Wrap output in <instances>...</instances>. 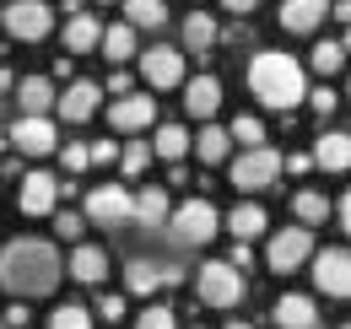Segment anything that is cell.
Wrapping results in <instances>:
<instances>
[{"label":"cell","mask_w":351,"mask_h":329,"mask_svg":"<svg viewBox=\"0 0 351 329\" xmlns=\"http://www.w3.org/2000/svg\"><path fill=\"white\" fill-rule=\"evenodd\" d=\"M0 324H5V329H27V308H22V302H11V308H5V319H0Z\"/></svg>","instance_id":"42"},{"label":"cell","mask_w":351,"mask_h":329,"mask_svg":"<svg viewBox=\"0 0 351 329\" xmlns=\"http://www.w3.org/2000/svg\"><path fill=\"white\" fill-rule=\"evenodd\" d=\"M292 210H298V221H303V227H319V221L330 216V200H324L319 189H298V200H292Z\"/></svg>","instance_id":"31"},{"label":"cell","mask_w":351,"mask_h":329,"mask_svg":"<svg viewBox=\"0 0 351 329\" xmlns=\"http://www.w3.org/2000/svg\"><path fill=\"white\" fill-rule=\"evenodd\" d=\"M341 329H346V324H341Z\"/></svg>","instance_id":"47"},{"label":"cell","mask_w":351,"mask_h":329,"mask_svg":"<svg viewBox=\"0 0 351 329\" xmlns=\"http://www.w3.org/2000/svg\"><path fill=\"white\" fill-rule=\"evenodd\" d=\"M227 265H232V270H238V276H243V270H249V265H254V254H249V243H232V259H227Z\"/></svg>","instance_id":"40"},{"label":"cell","mask_w":351,"mask_h":329,"mask_svg":"<svg viewBox=\"0 0 351 329\" xmlns=\"http://www.w3.org/2000/svg\"><path fill=\"white\" fill-rule=\"evenodd\" d=\"M195 291H200V302H211V308H238V302L249 297V281H243L227 259H211V265H200Z\"/></svg>","instance_id":"4"},{"label":"cell","mask_w":351,"mask_h":329,"mask_svg":"<svg viewBox=\"0 0 351 329\" xmlns=\"http://www.w3.org/2000/svg\"><path fill=\"white\" fill-rule=\"evenodd\" d=\"M168 232H173V243L178 248H206L211 238H217V227H221V216L211 200H184L178 210H168V221H162Z\"/></svg>","instance_id":"3"},{"label":"cell","mask_w":351,"mask_h":329,"mask_svg":"<svg viewBox=\"0 0 351 329\" xmlns=\"http://www.w3.org/2000/svg\"><path fill=\"white\" fill-rule=\"evenodd\" d=\"M227 329H254V324H227Z\"/></svg>","instance_id":"46"},{"label":"cell","mask_w":351,"mask_h":329,"mask_svg":"<svg viewBox=\"0 0 351 329\" xmlns=\"http://www.w3.org/2000/svg\"><path fill=\"white\" fill-rule=\"evenodd\" d=\"M0 16H5V33L22 38V43L49 38V27H54V11L44 0H11V5H0Z\"/></svg>","instance_id":"5"},{"label":"cell","mask_w":351,"mask_h":329,"mask_svg":"<svg viewBox=\"0 0 351 329\" xmlns=\"http://www.w3.org/2000/svg\"><path fill=\"white\" fill-rule=\"evenodd\" d=\"M125 287H130L135 297H152V291L162 287V276H157L152 259H130V265H125Z\"/></svg>","instance_id":"28"},{"label":"cell","mask_w":351,"mask_h":329,"mask_svg":"<svg viewBox=\"0 0 351 329\" xmlns=\"http://www.w3.org/2000/svg\"><path fill=\"white\" fill-rule=\"evenodd\" d=\"M146 146L178 167V162H184V151H189V130H184V124H162V130H157V141H146Z\"/></svg>","instance_id":"26"},{"label":"cell","mask_w":351,"mask_h":329,"mask_svg":"<svg viewBox=\"0 0 351 329\" xmlns=\"http://www.w3.org/2000/svg\"><path fill=\"white\" fill-rule=\"evenodd\" d=\"M308 259H313V232H308V227H281V232L270 238V248H265V265H270L276 276L298 270Z\"/></svg>","instance_id":"6"},{"label":"cell","mask_w":351,"mask_h":329,"mask_svg":"<svg viewBox=\"0 0 351 329\" xmlns=\"http://www.w3.org/2000/svg\"><path fill=\"white\" fill-rule=\"evenodd\" d=\"M54 206H60V178L54 173H27L22 189H16V210L22 216H49Z\"/></svg>","instance_id":"12"},{"label":"cell","mask_w":351,"mask_h":329,"mask_svg":"<svg viewBox=\"0 0 351 329\" xmlns=\"http://www.w3.org/2000/svg\"><path fill=\"white\" fill-rule=\"evenodd\" d=\"M227 227H232V243H249V238H260L265 227H270V216H265V206L243 200V206L227 210Z\"/></svg>","instance_id":"21"},{"label":"cell","mask_w":351,"mask_h":329,"mask_svg":"<svg viewBox=\"0 0 351 329\" xmlns=\"http://www.w3.org/2000/svg\"><path fill=\"white\" fill-rule=\"evenodd\" d=\"M11 86H16V76H11L5 65H0V92H11Z\"/></svg>","instance_id":"45"},{"label":"cell","mask_w":351,"mask_h":329,"mask_svg":"<svg viewBox=\"0 0 351 329\" xmlns=\"http://www.w3.org/2000/svg\"><path fill=\"white\" fill-rule=\"evenodd\" d=\"M324 11H330V0H281V27L287 33H313L324 22Z\"/></svg>","instance_id":"18"},{"label":"cell","mask_w":351,"mask_h":329,"mask_svg":"<svg viewBox=\"0 0 351 329\" xmlns=\"http://www.w3.org/2000/svg\"><path fill=\"white\" fill-rule=\"evenodd\" d=\"M108 92H114V97H130V76H125V71H114V76H108Z\"/></svg>","instance_id":"43"},{"label":"cell","mask_w":351,"mask_h":329,"mask_svg":"<svg viewBox=\"0 0 351 329\" xmlns=\"http://www.w3.org/2000/svg\"><path fill=\"white\" fill-rule=\"evenodd\" d=\"M227 151H232V141H227V130H221V124H206V130H200V135H195V157H200V162H227Z\"/></svg>","instance_id":"25"},{"label":"cell","mask_w":351,"mask_h":329,"mask_svg":"<svg viewBox=\"0 0 351 329\" xmlns=\"http://www.w3.org/2000/svg\"><path fill=\"white\" fill-rule=\"evenodd\" d=\"M97 97H103V86L97 82H71L65 86V97H54V108H60V119L65 124H87L97 114Z\"/></svg>","instance_id":"13"},{"label":"cell","mask_w":351,"mask_h":329,"mask_svg":"<svg viewBox=\"0 0 351 329\" xmlns=\"http://www.w3.org/2000/svg\"><path fill=\"white\" fill-rule=\"evenodd\" d=\"M82 221H97V227L130 221V189H125V184H97L87 195V216H82Z\"/></svg>","instance_id":"8"},{"label":"cell","mask_w":351,"mask_h":329,"mask_svg":"<svg viewBox=\"0 0 351 329\" xmlns=\"http://www.w3.org/2000/svg\"><path fill=\"white\" fill-rule=\"evenodd\" d=\"M270 319H276V329H319V308H313V297L292 291L270 308Z\"/></svg>","instance_id":"15"},{"label":"cell","mask_w":351,"mask_h":329,"mask_svg":"<svg viewBox=\"0 0 351 329\" xmlns=\"http://www.w3.org/2000/svg\"><path fill=\"white\" fill-rule=\"evenodd\" d=\"M16 103H22V119H49V108H54V82H49V76L16 82Z\"/></svg>","instance_id":"17"},{"label":"cell","mask_w":351,"mask_h":329,"mask_svg":"<svg viewBox=\"0 0 351 329\" xmlns=\"http://www.w3.org/2000/svg\"><path fill=\"white\" fill-rule=\"evenodd\" d=\"M152 119H157V97H152V92H146V97H119V103L108 108V124L125 130V135H130V130H152Z\"/></svg>","instance_id":"14"},{"label":"cell","mask_w":351,"mask_h":329,"mask_svg":"<svg viewBox=\"0 0 351 329\" xmlns=\"http://www.w3.org/2000/svg\"><path fill=\"white\" fill-rule=\"evenodd\" d=\"M82 287H97L103 276H108V248H97V243H82L76 254H71V265H65Z\"/></svg>","instance_id":"20"},{"label":"cell","mask_w":351,"mask_h":329,"mask_svg":"<svg viewBox=\"0 0 351 329\" xmlns=\"http://www.w3.org/2000/svg\"><path fill=\"white\" fill-rule=\"evenodd\" d=\"M54 119H16L11 130H5V146H16L22 157H49L54 151Z\"/></svg>","instance_id":"11"},{"label":"cell","mask_w":351,"mask_h":329,"mask_svg":"<svg viewBox=\"0 0 351 329\" xmlns=\"http://www.w3.org/2000/svg\"><path fill=\"white\" fill-rule=\"evenodd\" d=\"M119 162H125V173H146V162H152V146H146V141H130V146L119 151Z\"/></svg>","instance_id":"34"},{"label":"cell","mask_w":351,"mask_h":329,"mask_svg":"<svg viewBox=\"0 0 351 329\" xmlns=\"http://www.w3.org/2000/svg\"><path fill=\"white\" fill-rule=\"evenodd\" d=\"M303 97H308V103H313V114H319V119H324V114H330V108L341 103V92H335V86H324V82L313 86V92H303Z\"/></svg>","instance_id":"36"},{"label":"cell","mask_w":351,"mask_h":329,"mask_svg":"<svg viewBox=\"0 0 351 329\" xmlns=\"http://www.w3.org/2000/svg\"><path fill=\"white\" fill-rule=\"evenodd\" d=\"M276 178H281V151H270V146H254V151H243L232 162V184L238 189H265Z\"/></svg>","instance_id":"7"},{"label":"cell","mask_w":351,"mask_h":329,"mask_svg":"<svg viewBox=\"0 0 351 329\" xmlns=\"http://www.w3.org/2000/svg\"><path fill=\"white\" fill-rule=\"evenodd\" d=\"M227 141H243V146L254 151V146H265V124L254 119V114H238V119L227 124Z\"/></svg>","instance_id":"32"},{"label":"cell","mask_w":351,"mask_h":329,"mask_svg":"<svg viewBox=\"0 0 351 329\" xmlns=\"http://www.w3.org/2000/svg\"><path fill=\"white\" fill-rule=\"evenodd\" d=\"M87 313H103L114 324V319H125V297H97V308H87Z\"/></svg>","instance_id":"38"},{"label":"cell","mask_w":351,"mask_h":329,"mask_svg":"<svg viewBox=\"0 0 351 329\" xmlns=\"http://www.w3.org/2000/svg\"><path fill=\"white\" fill-rule=\"evenodd\" d=\"M87 167V146H65V173H82Z\"/></svg>","instance_id":"41"},{"label":"cell","mask_w":351,"mask_h":329,"mask_svg":"<svg viewBox=\"0 0 351 329\" xmlns=\"http://www.w3.org/2000/svg\"><path fill=\"white\" fill-rule=\"evenodd\" d=\"M221 103V82L217 76H195V82H184V108L195 114V119H211Z\"/></svg>","instance_id":"19"},{"label":"cell","mask_w":351,"mask_h":329,"mask_svg":"<svg viewBox=\"0 0 351 329\" xmlns=\"http://www.w3.org/2000/svg\"><path fill=\"white\" fill-rule=\"evenodd\" d=\"M211 43H217V22H211V11H189V16H184V49L206 54Z\"/></svg>","instance_id":"24"},{"label":"cell","mask_w":351,"mask_h":329,"mask_svg":"<svg viewBox=\"0 0 351 329\" xmlns=\"http://www.w3.org/2000/svg\"><path fill=\"white\" fill-rule=\"evenodd\" d=\"M313 287L324 291V297H346V291H351V254H346V248H324V254H313Z\"/></svg>","instance_id":"9"},{"label":"cell","mask_w":351,"mask_h":329,"mask_svg":"<svg viewBox=\"0 0 351 329\" xmlns=\"http://www.w3.org/2000/svg\"><path fill=\"white\" fill-rule=\"evenodd\" d=\"M60 276H65V259L44 238H11V243L0 248V287L11 291L16 302L49 297V291L60 287Z\"/></svg>","instance_id":"1"},{"label":"cell","mask_w":351,"mask_h":329,"mask_svg":"<svg viewBox=\"0 0 351 329\" xmlns=\"http://www.w3.org/2000/svg\"><path fill=\"white\" fill-rule=\"evenodd\" d=\"M260 0H221V11H232V16H243V11H254Z\"/></svg>","instance_id":"44"},{"label":"cell","mask_w":351,"mask_h":329,"mask_svg":"<svg viewBox=\"0 0 351 329\" xmlns=\"http://www.w3.org/2000/svg\"><path fill=\"white\" fill-rule=\"evenodd\" d=\"M308 65L319 71V82H324V76H335V71L346 65V43H341V38H324V43H313V49H308Z\"/></svg>","instance_id":"27"},{"label":"cell","mask_w":351,"mask_h":329,"mask_svg":"<svg viewBox=\"0 0 351 329\" xmlns=\"http://www.w3.org/2000/svg\"><path fill=\"white\" fill-rule=\"evenodd\" d=\"M97 43H103V54H108L114 65H125V60L135 54V27H125V22H119V27H103Z\"/></svg>","instance_id":"29"},{"label":"cell","mask_w":351,"mask_h":329,"mask_svg":"<svg viewBox=\"0 0 351 329\" xmlns=\"http://www.w3.org/2000/svg\"><path fill=\"white\" fill-rule=\"evenodd\" d=\"M0 329H5V324H0Z\"/></svg>","instance_id":"48"},{"label":"cell","mask_w":351,"mask_h":329,"mask_svg":"<svg viewBox=\"0 0 351 329\" xmlns=\"http://www.w3.org/2000/svg\"><path fill=\"white\" fill-rule=\"evenodd\" d=\"M308 162H319L324 173H346V167H351V135H346V130H324Z\"/></svg>","instance_id":"16"},{"label":"cell","mask_w":351,"mask_h":329,"mask_svg":"<svg viewBox=\"0 0 351 329\" xmlns=\"http://www.w3.org/2000/svg\"><path fill=\"white\" fill-rule=\"evenodd\" d=\"M82 227H87V221H82L76 210H60V216H54V232H60V238H71V243L82 238Z\"/></svg>","instance_id":"37"},{"label":"cell","mask_w":351,"mask_h":329,"mask_svg":"<svg viewBox=\"0 0 351 329\" xmlns=\"http://www.w3.org/2000/svg\"><path fill=\"white\" fill-rule=\"evenodd\" d=\"M135 329H173V308H162V302H152L141 319H135Z\"/></svg>","instance_id":"35"},{"label":"cell","mask_w":351,"mask_h":329,"mask_svg":"<svg viewBox=\"0 0 351 329\" xmlns=\"http://www.w3.org/2000/svg\"><path fill=\"white\" fill-rule=\"evenodd\" d=\"M141 76H146V86H152V92L178 86V82H184V54H178V49H168V43L146 49V54H141Z\"/></svg>","instance_id":"10"},{"label":"cell","mask_w":351,"mask_h":329,"mask_svg":"<svg viewBox=\"0 0 351 329\" xmlns=\"http://www.w3.org/2000/svg\"><path fill=\"white\" fill-rule=\"evenodd\" d=\"M249 86H254V97H260L265 108H298L303 103V65L292 60V54H281V49H260L254 60H249Z\"/></svg>","instance_id":"2"},{"label":"cell","mask_w":351,"mask_h":329,"mask_svg":"<svg viewBox=\"0 0 351 329\" xmlns=\"http://www.w3.org/2000/svg\"><path fill=\"white\" fill-rule=\"evenodd\" d=\"M119 157V146L114 141H97V146H87V162H114Z\"/></svg>","instance_id":"39"},{"label":"cell","mask_w":351,"mask_h":329,"mask_svg":"<svg viewBox=\"0 0 351 329\" xmlns=\"http://www.w3.org/2000/svg\"><path fill=\"white\" fill-rule=\"evenodd\" d=\"M168 195L152 184V189H141V195H130V221H141V227H162L168 221Z\"/></svg>","instance_id":"22"},{"label":"cell","mask_w":351,"mask_h":329,"mask_svg":"<svg viewBox=\"0 0 351 329\" xmlns=\"http://www.w3.org/2000/svg\"><path fill=\"white\" fill-rule=\"evenodd\" d=\"M125 11H130L125 27H162L168 22V5L162 0H125Z\"/></svg>","instance_id":"30"},{"label":"cell","mask_w":351,"mask_h":329,"mask_svg":"<svg viewBox=\"0 0 351 329\" xmlns=\"http://www.w3.org/2000/svg\"><path fill=\"white\" fill-rule=\"evenodd\" d=\"M97 38H103V27H97V16H87V11H76V16L65 22V60H71V54H87V49H97Z\"/></svg>","instance_id":"23"},{"label":"cell","mask_w":351,"mask_h":329,"mask_svg":"<svg viewBox=\"0 0 351 329\" xmlns=\"http://www.w3.org/2000/svg\"><path fill=\"white\" fill-rule=\"evenodd\" d=\"M49 329H92V313L82 302H60V308L49 313Z\"/></svg>","instance_id":"33"}]
</instances>
